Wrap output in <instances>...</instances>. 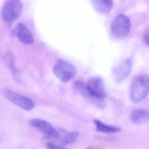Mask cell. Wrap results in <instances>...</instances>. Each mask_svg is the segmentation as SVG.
I'll list each match as a JSON object with an SVG mask.
<instances>
[{"label": "cell", "mask_w": 149, "mask_h": 149, "mask_svg": "<svg viewBox=\"0 0 149 149\" xmlns=\"http://www.w3.org/2000/svg\"><path fill=\"white\" fill-rule=\"evenodd\" d=\"M149 93V76L140 74L133 79L130 87V99L135 103H139L144 99Z\"/></svg>", "instance_id": "6da1fadb"}, {"label": "cell", "mask_w": 149, "mask_h": 149, "mask_svg": "<svg viewBox=\"0 0 149 149\" xmlns=\"http://www.w3.org/2000/svg\"><path fill=\"white\" fill-rule=\"evenodd\" d=\"M112 36L118 39H123L128 36L131 30V22L129 17L119 14L114 18L110 26Z\"/></svg>", "instance_id": "7a4b0ae2"}, {"label": "cell", "mask_w": 149, "mask_h": 149, "mask_svg": "<svg viewBox=\"0 0 149 149\" xmlns=\"http://www.w3.org/2000/svg\"><path fill=\"white\" fill-rule=\"evenodd\" d=\"M55 75L63 82L66 83L73 79L76 76L77 70L71 63L65 59H58L53 67Z\"/></svg>", "instance_id": "3957f363"}, {"label": "cell", "mask_w": 149, "mask_h": 149, "mask_svg": "<svg viewBox=\"0 0 149 149\" xmlns=\"http://www.w3.org/2000/svg\"><path fill=\"white\" fill-rule=\"evenodd\" d=\"M23 3L20 0H8L3 6V19L7 22H12L19 18L23 11Z\"/></svg>", "instance_id": "277c9868"}, {"label": "cell", "mask_w": 149, "mask_h": 149, "mask_svg": "<svg viewBox=\"0 0 149 149\" xmlns=\"http://www.w3.org/2000/svg\"><path fill=\"white\" fill-rule=\"evenodd\" d=\"M74 87L77 93L92 105L100 109L105 108L106 105L103 99L94 96L88 88L86 84L80 80H76L74 82Z\"/></svg>", "instance_id": "5b68a950"}, {"label": "cell", "mask_w": 149, "mask_h": 149, "mask_svg": "<svg viewBox=\"0 0 149 149\" xmlns=\"http://www.w3.org/2000/svg\"><path fill=\"white\" fill-rule=\"evenodd\" d=\"M2 93L7 99L24 110L30 111L34 107V102L31 99L15 91L10 89H3Z\"/></svg>", "instance_id": "8992f818"}, {"label": "cell", "mask_w": 149, "mask_h": 149, "mask_svg": "<svg viewBox=\"0 0 149 149\" xmlns=\"http://www.w3.org/2000/svg\"><path fill=\"white\" fill-rule=\"evenodd\" d=\"M132 66V60L127 59L114 67L113 75L116 82L119 84L123 82L130 74Z\"/></svg>", "instance_id": "52a82bcc"}, {"label": "cell", "mask_w": 149, "mask_h": 149, "mask_svg": "<svg viewBox=\"0 0 149 149\" xmlns=\"http://www.w3.org/2000/svg\"><path fill=\"white\" fill-rule=\"evenodd\" d=\"M20 43L25 45H30L34 43V38L29 28L23 23L17 24L12 31Z\"/></svg>", "instance_id": "ba28073f"}, {"label": "cell", "mask_w": 149, "mask_h": 149, "mask_svg": "<svg viewBox=\"0 0 149 149\" xmlns=\"http://www.w3.org/2000/svg\"><path fill=\"white\" fill-rule=\"evenodd\" d=\"M88 88L95 97L103 99L107 96L104 82L101 78L94 76L90 78L86 84Z\"/></svg>", "instance_id": "9c48e42d"}, {"label": "cell", "mask_w": 149, "mask_h": 149, "mask_svg": "<svg viewBox=\"0 0 149 149\" xmlns=\"http://www.w3.org/2000/svg\"><path fill=\"white\" fill-rule=\"evenodd\" d=\"M57 133L56 135L52 139L56 142V144L63 147L66 144H70L74 142L79 136V134L76 132H68L62 128H56Z\"/></svg>", "instance_id": "30bf717a"}, {"label": "cell", "mask_w": 149, "mask_h": 149, "mask_svg": "<svg viewBox=\"0 0 149 149\" xmlns=\"http://www.w3.org/2000/svg\"><path fill=\"white\" fill-rule=\"evenodd\" d=\"M31 126L39 129L49 138L54 137L56 134V128H54L48 122L40 119H33L29 121Z\"/></svg>", "instance_id": "8fae6325"}, {"label": "cell", "mask_w": 149, "mask_h": 149, "mask_svg": "<svg viewBox=\"0 0 149 149\" xmlns=\"http://www.w3.org/2000/svg\"><path fill=\"white\" fill-rule=\"evenodd\" d=\"M3 60L6 65L8 67L13 79L18 83H22V79L19 70L17 68L15 63V57L12 52H8L3 57Z\"/></svg>", "instance_id": "7c38bea8"}, {"label": "cell", "mask_w": 149, "mask_h": 149, "mask_svg": "<svg viewBox=\"0 0 149 149\" xmlns=\"http://www.w3.org/2000/svg\"><path fill=\"white\" fill-rule=\"evenodd\" d=\"M130 119L134 124L147 123L149 121V111L142 108L133 110L130 113Z\"/></svg>", "instance_id": "4fadbf2b"}, {"label": "cell", "mask_w": 149, "mask_h": 149, "mask_svg": "<svg viewBox=\"0 0 149 149\" xmlns=\"http://www.w3.org/2000/svg\"><path fill=\"white\" fill-rule=\"evenodd\" d=\"M92 2L95 10L102 15L109 14L113 8V0H92Z\"/></svg>", "instance_id": "5bb4252c"}, {"label": "cell", "mask_w": 149, "mask_h": 149, "mask_svg": "<svg viewBox=\"0 0 149 149\" xmlns=\"http://www.w3.org/2000/svg\"><path fill=\"white\" fill-rule=\"evenodd\" d=\"M96 130L98 132L106 134H113L117 133L120 131V128L115 126L107 125L102 122L99 120H95L94 121Z\"/></svg>", "instance_id": "9a60e30c"}, {"label": "cell", "mask_w": 149, "mask_h": 149, "mask_svg": "<svg viewBox=\"0 0 149 149\" xmlns=\"http://www.w3.org/2000/svg\"><path fill=\"white\" fill-rule=\"evenodd\" d=\"M46 147L47 148L50 149L64 148L63 147H62L52 142H49L47 143Z\"/></svg>", "instance_id": "2e32d148"}, {"label": "cell", "mask_w": 149, "mask_h": 149, "mask_svg": "<svg viewBox=\"0 0 149 149\" xmlns=\"http://www.w3.org/2000/svg\"><path fill=\"white\" fill-rule=\"evenodd\" d=\"M143 39L146 44L149 46V29H148L144 32Z\"/></svg>", "instance_id": "e0dca14e"}]
</instances>
